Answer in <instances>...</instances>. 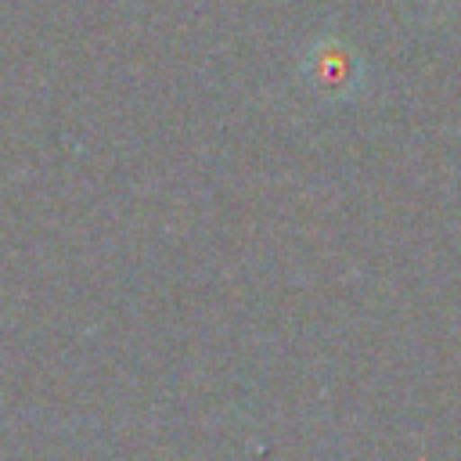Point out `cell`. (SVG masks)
Here are the masks:
<instances>
[{"label":"cell","instance_id":"obj_1","mask_svg":"<svg viewBox=\"0 0 461 461\" xmlns=\"http://www.w3.org/2000/svg\"><path fill=\"white\" fill-rule=\"evenodd\" d=\"M357 65H353V54L346 47H321L313 50V79L324 86V90H349L357 83Z\"/></svg>","mask_w":461,"mask_h":461}]
</instances>
